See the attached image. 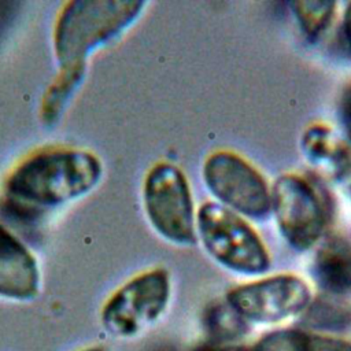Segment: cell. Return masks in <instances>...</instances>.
<instances>
[{
    "label": "cell",
    "instance_id": "obj_18",
    "mask_svg": "<svg viewBox=\"0 0 351 351\" xmlns=\"http://www.w3.org/2000/svg\"><path fill=\"white\" fill-rule=\"evenodd\" d=\"M74 351H110L104 344H99V343H90L82 347L75 348Z\"/></svg>",
    "mask_w": 351,
    "mask_h": 351
},
{
    "label": "cell",
    "instance_id": "obj_3",
    "mask_svg": "<svg viewBox=\"0 0 351 351\" xmlns=\"http://www.w3.org/2000/svg\"><path fill=\"white\" fill-rule=\"evenodd\" d=\"M171 295L170 274L163 267L143 270L115 288L101 303L99 324L114 339L130 340L154 326Z\"/></svg>",
    "mask_w": 351,
    "mask_h": 351
},
{
    "label": "cell",
    "instance_id": "obj_12",
    "mask_svg": "<svg viewBox=\"0 0 351 351\" xmlns=\"http://www.w3.org/2000/svg\"><path fill=\"white\" fill-rule=\"evenodd\" d=\"M86 73L88 63L58 67V74L45 89L40 104V119L45 126H53L62 119L82 86Z\"/></svg>",
    "mask_w": 351,
    "mask_h": 351
},
{
    "label": "cell",
    "instance_id": "obj_7",
    "mask_svg": "<svg viewBox=\"0 0 351 351\" xmlns=\"http://www.w3.org/2000/svg\"><path fill=\"white\" fill-rule=\"evenodd\" d=\"M271 213L278 232L289 247L308 251L322 237L326 206L314 184L303 176H280L271 188Z\"/></svg>",
    "mask_w": 351,
    "mask_h": 351
},
{
    "label": "cell",
    "instance_id": "obj_19",
    "mask_svg": "<svg viewBox=\"0 0 351 351\" xmlns=\"http://www.w3.org/2000/svg\"><path fill=\"white\" fill-rule=\"evenodd\" d=\"M203 351H250L244 347H233V346H226V347H214V348H206Z\"/></svg>",
    "mask_w": 351,
    "mask_h": 351
},
{
    "label": "cell",
    "instance_id": "obj_4",
    "mask_svg": "<svg viewBox=\"0 0 351 351\" xmlns=\"http://www.w3.org/2000/svg\"><path fill=\"white\" fill-rule=\"evenodd\" d=\"M196 236L206 252L233 273L256 276L270 267L269 251L255 229L217 202H206L197 208Z\"/></svg>",
    "mask_w": 351,
    "mask_h": 351
},
{
    "label": "cell",
    "instance_id": "obj_9",
    "mask_svg": "<svg viewBox=\"0 0 351 351\" xmlns=\"http://www.w3.org/2000/svg\"><path fill=\"white\" fill-rule=\"evenodd\" d=\"M43 291V270L33 250L0 222V300L32 303Z\"/></svg>",
    "mask_w": 351,
    "mask_h": 351
},
{
    "label": "cell",
    "instance_id": "obj_17",
    "mask_svg": "<svg viewBox=\"0 0 351 351\" xmlns=\"http://www.w3.org/2000/svg\"><path fill=\"white\" fill-rule=\"evenodd\" d=\"M343 36L344 41L351 51V3L347 4L346 11H344V18H343Z\"/></svg>",
    "mask_w": 351,
    "mask_h": 351
},
{
    "label": "cell",
    "instance_id": "obj_16",
    "mask_svg": "<svg viewBox=\"0 0 351 351\" xmlns=\"http://www.w3.org/2000/svg\"><path fill=\"white\" fill-rule=\"evenodd\" d=\"M340 121L346 132L348 144L351 145V86L344 89L340 99Z\"/></svg>",
    "mask_w": 351,
    "mask_h": 351
},
{
    "label": "cell",
    "instance_id": "obj_1",
    "mask_svg": "<svg viewBox=\"0 0 351 351\" xmlns=\"http://www.w3.org/2000/svg\"><path fill=\"white\" fill-rule=\"evenodd\" d=\"M103 177L104 163L93 151L49 145L27 154L10 169L1 195L12 208L47 213L86 197Z\"/></svg>",
    "mask_w": 351,
    "mask_h": 351
},
{
    "label": "cell",
    "instance_id": "obj_10",
    "mask_svg": "<svg viewBox=\"0 0 351 351\" xmlns=\"http://www.w3.org/2000/svg\"><path fill=\"white\" fill-rule=\"evenodd\" d=\"M304 158L324 176L333 181L351 184V145L329 126L310 125L300 137Z\"/></svg>",
    "mask_w": 351,
    "mask_h": 351
},
{
    "label": "cell",
    "instance_id": "obj_6",
    "mask_svg": "<svg viewBox=\"0 0 351 351\" xmlns=\"http://www.w3.org/2000/svg\"><path fill=\"white\" fill-rule=\"evenodd\" d=\"M203 181L217 203L251 219H265L271 213V189L262 173L232 151L210 154L202 169Z\"/></svg>",
    "mask_w": 351,
    "mask_h": 351
},
{
    "label": "cell",
    "instance_id": "obj_13",
    "mask_svg": "<svg viewBox=\"0 0 351 351\" xmlns=\"http://www.w3.org/2000/svg\"><path fill=\"white\" fill-rule=\"evenodd\" d=\"M250 351H351V343L300 329H280L263 336Z\"/></svg>",
    "mask_w": 351,
    "mask_h": 351
},
{
    "label": "cell",
    "instance_id": "obj_8",
    "mask_svg": "<svg viewBox=\"0 0 351 351\" xmlns=\"http://www.w3.org/2000/svg\"><path fill=\"white\" fill-rule=\"evenodd\" d=\"M225 302L245 322L278 324L310 306L311 289L299 276L276 274L230 289Z\"/></svg>",
    "mask_w": 351,
    "mask_h": 351
},
{
    "label": "cell",
    "instance_id": "obj_15",
    "mask_svg": "<svg viewBox=\"0 0 351 351\" xmlns=\"http://www.w3.org/2000/svg\"><path fill=\"white\" fill-rule=\"evenodd\" d=\"M207 330L219 339L239 337L245 329V321L226 303H214L206 311Z\"/></svg>",
    "mask_w": 351,
    "mask_h": 351
},
{
    "label": "cell",
    "instance_id": "obj_2",
    "mask_svg": "<svg viewBox=\"0 0 351 351\" xmlns=\"http://www.w3.org/2000/svg\"><path fill=\"white\" fill-rule=\"evenodd\" d=\"M141 0H73L59 10L52 49L58 67L88 63L97 51L122 37L143 15Z\"/></svg>",
    "mask_w": 351,
    "mask_h": 351
},
{
    "label": "cell",
    "instance_id": "obj_5",
    "mask_svg": "<svg viewBox=\"0 0 351 351\" xmlns=\"http://www.w3.org/2000/svg\"><path fill=\"white\" fill-rule=\"evenodd\" d=\"M143 208L151 228L167 243L196 244V213L184 171L170 162L149 167L141 188Z\"/></svg>",
    "mask_w": 351,
    "mask_h": 351
},
{
    "label": "cell",
    "instance_id": "obj_11",
    "mask_svg": "<svg viewBox=\"0 0 351 351\" xmlns=\"http://www.w3.org/2000/svg\"><path fill=\"white\" fill-rule=\"evenodd\" d=\"M315 284L329 295L351 293V243L341 237L328 239L313 261Z\"/></svg>",
    "mask_w": 351,
    "mask_h": 351
},
{
    "label": "cell",
    "instance_id": "obj_14",
    "mask_svg": "<svg viewBox=\"0 0 351 351\" xmlns=\"http://www.w3.org/2000/svg\"><path fill=\"white\" fill-rule=\"evenodd\" d=\"M289 5L300 30L310 40H315L329 27L336 12L335 1H293Z\"/></svg>",
    "mask_w": 351,
    "mask_h": 351
}]
</instances>
